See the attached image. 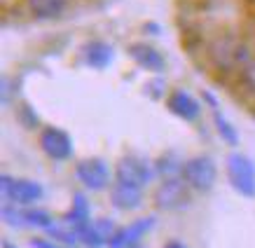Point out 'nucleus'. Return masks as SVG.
<instances>
[{
  "mask_svg": "<svg viewBox=\"0 0 255 248\" xmlns=\"http://www.w3.org/2000/svg\"><path fill=\"white\" fill-rule=\"evenodd\" d=\"M85 59L92 68H106V66L113 61V47L106 45V42H101V40L89 42V45L85 47Z\"/></svg>",
  "mask_w": 255,
  "mask_h": 248,
  "instance_id": "nucleus-12",
  "label": "nucleus"
},
{
  "mask_svg": "<svg viewBox=\"0 0 255 248\" xmlns=\"http://www.w3.org/2000/svg\"><path fill=\"white\" fill-rule=\"evenodd\" d=\"M40 147H42V152H45L49 159H56V162L68 159L70 152H73L70 136L66 131H61V129H56V126L42 129V133H40Z\"/></svg>",
  "mask_w": 255,
  "mask_h": 248,
  "instance_id": "nucleus-7",
  "label": "nucleus"
},
{
  "mask_svg": "<svg viewBox=\"0 0 255 248\" xmlns=\"http://www.w3.org/2000/svg\"><path fill=\"white\" fill-rule=\"evenodd\" d=\"M75 173H78L80 183H82L87 190H94V192H96V190H106V187L110 185V171H108V166H106V162L99 159V157L82 159V162L78 164Z\"/></svg>",
  "mask_w": 255,
  "mask_h": 248,
  "instance_id": "nucleus-6",
  "label": "nucleus"
},
{
  "mask_svg": "<svg viewBox=\"0 0 255 248\" xmlns=\"http://www.w3.org/2000/svg\"><path fill=\"white\" fill-rule=\"evenodd\" d=\"M47 232H49L52 241L61 244V246H75V244L80 241L78 230H75V227H59V225H52V227H47Z\"/></svg>",
  "mask_w": 255,
  "mask_h": 248,
  "instance_id": "nucleus-16",
  "label": "nucleus"
},
{
  "mask_svg": "<svg viewBox=\"0 0 255 248\" xmlns=\"http://www.w3.org/2000/svg\"><path fill=\"white\" fill-rule=\"evenodd\" d=\"M66 5L68 0H28V7L38 19H56L63 14Z\"/></svg>",
  "mask_w": 255,
  "mask_h": 248,
  "instance_id": "nucleus-13",
  "label": "nucleus"
},
{
  "mask_svg": "<svg viewBox=\"0 0 255 248\" xmlns=\"http://www.w3.org/2000/svg\"><path fill=\"white\" fill-rule=\"evenodd\" d=\"M164 248H185L183 244H178V241H171V244H166Z\"/></svg>",
  "mask_w": 255,
  "mask_h": 248,
  "instance_id": "nucleus-22",
  "label": "nucleus"
},
{
  "mask_svg": "<svg viewBox=\"0 0 255 248\" xmlns=\"http://www.w3.org/2000/svg\"><path fill=\"white\" fill-rule=\"evenodd\" d=\"M169 110L173 115H178L180 120H197L199 117L201 106L197 103V99H192L187 92H173L166 101Z\"/></svg>",
  "mask_w": 255,
  "mask_h": 248,
  "instance_id": "nucleus-10",
  "label": "nucleus"
},
{
  "mask_svg": "<svg viewBox=\"0 0 255 248\" xmlns=\"http://www.w3.org/2000/svg\"><path fill=\"white\" fill-rule=\"evenodd\" d=\"M129 54H131V59L138 63L140 68L155 70V73H159V70L164 68V56L157 52L155 47L143 45V42H136V45L129 47Z\"/></svg>",
  "mask_w": 255,
  "mask_h": 248,
  "instance_id": "nucleus-11",
  "label": "nucleus"
},
{
  "mask_svg": "<svg viewBox=\"0 0 255 248\" xmlns=\"http://www.w3.org/2000/svg\"><path fill=\"white\" fill-rule=\"evenodd\" d=\"M213 110H216V126H218V133H220V136H223V138L227 140L230 145H234V143H237V131H234L232 124L227 122L225 117H220V113H218L216 106H213Z\"/></svg>",
  "mask_w": 255,
  "mask_h": 248,
  "instance_id": "nucleus-20",
  "label": "nucleus"
},
{
  "mask_svg": "<svg viewBox=\"0 0 255 248\" xmlns=\"http://www.w3.org/2000/svg\"><path fill=\"white\" fill-rule=\"evenodd\" d=\"M2 194L5 199H9V204H16V206H28V204H35L38 199H42V185L35 183V180H26V178H9V176H2Z\"/></svg>",
  "mask_w": 255,
  "mask_h": 248,
  "instance_id": "nucleus-4",
  "label": "nucleus"
},
{
  "mask_svg": "<svg viewBox=\"0 0 255 248\" xmlns=\"http://www.w3.org/2000/svg\"><path fill=\"white\" fill-rule=\"evenodd\" d=\"M78 230V237H80V241L85 244L87 248H103L106 244H108V239L101 234V230L94 223H87V225H80V227H75Z\"/></svg>",
  "mask_w": 255,
  "mask_h": 248,
  "instance_id": "nucleus-14",
  "label": "nucleus"
},
{
  "mask_svg": "<svg viewBox=\"0 0 255 248\" xmlns=\"http://www.w3.org/2000/svg\"><path fill=\"white\" fill-rule=\"evenodd\" d=\"M133 248H138V246H133Z\"/></svg>",
  "mask_w": 255,
  "mask_h": 248,
  "instance_id": "nucleus-24",
  "label": "nucleus"
},
{
  "mask_svg": "<svg viewBox=\"0 0 255 248\" xmlns=\"http://www.w3.org/2000/svg\"><path fill=\"white\" fill-rule=\"evenodd\" d=\"M180 176L185 178V183L197 192H209L211 187L216 185L218 178V169L211 157H192L183 164L180 169Z\"/></svg>",
  "mask_w": 255,
  "mask_h": 248,
  "instance_id": "nucleus-1",
  "label": "nucleus"
},
{
  "mask_svg": "<svg viewBox=\"0 0 255 248\" xmlns=\"http://www.w3.org/2000/svg\"><path fill=\"white\" fill-rule=\"evenodd\" d=\"M23 218H26V225L28 227H52V218L47 211H40V209H26L23 211Z\"/></svg>",
  "mask_w": 255,
  "mask_h": 248,
  "instance_id": "nucleus-18",
  "label": "nucleus"
},
{
  "mask_svg": "<svg viewBox=\"0 0 255 248\" xmlns=\"http://www.w3.org/2000/svg\"><path fill=\"white\" fill-rule=\"evenodd\" d=\"M213 56H216V61L220 66H227V68H234V66H239V63L246 61V47L239 45V42H232V40H220L213 49Z\"/></svg>",
  "mask_w": 255,
  "mask_h": 248,
  "instance_id": "nucleus-9",
  "label": "nucleus"
},
{
  "mask_svg": "<svg viewBox=\"0 0 255 248\" xmlns=\"http://www.w3.org/2000/svg\"><path fill=\"white\" fill-rule=\"evenodd\" d=\"M155 225V220L152 218H145V220H136V223H131V225L127 227V239H129V248L138 246V241L145 237V232L150 230V227Z\"/></svg>",
  "mask_w": 255,
  "mask_h": 248,
  "instance_id": "nucleus-17",
  "label": "nucleus"
},
{
  "mask_svg": "<svg viewBox=\"0 0 255 248\" xmlns=\"http://www.w3.org/2000/svg\"><path fill=\"white\" fill-rule=\"evenodd\" d=\"M33 248H66L56 241H47V239H33Z\"/></svg>",
  "mask_w": 255,
  "mask_h": 248,
  "instance_id": "nucleus-21",
  "label": "nucleus"
},
{
  "mask_svg": "<svg viewBox=\"0 0 255 248\" xmlns=\"http://www.w3.org/2000/svg\"><path fill=\"white\" fill-rule=\"evenodd\" d=\"M152 176L155 171L150 169V164L138 157H124L115 166V183H124V185L143 187L152 180Z\"/></svg>",
  "mask_w": 255,
  "mask_h": 248,
  "instance_id": "nucleus-5",
  "label": "nucleus"
},
{
  "mask_svg": "<svg viewBox=\"0 0 255 248\" xmlns=\"http://www.w3.org/2000/svg\"><path fill=\"white\" fill-rule=\"evenodd\" d=\"M227 178L232 187L244 197H255V164L251 157L234 152L227 159Z\"/></svg>",
  "mask_w": 255,
  "mask_h": 248,
  "instance_id": "nucleus-3",
  "label": "nucleus"
},
{
  "mask_svg": "<svg viewBox=\"0 0 255 248\" xmlns=\"http://www.w3.org/2000/svg\"><path fill=\"white\" fill-rule=\"evenodd\" d=\"M110 202L117 211H133L143 204V192H140V187L115 183L110 190Z\"/></svg>",
  "mask_w": 255,
  "mask_h": 248,
  "instance_id": "nucleus-8",
  "label": "nucleus"
},
{
  "mask_svg": "<svg viewBox=\"0 0 255 248\" xmlns=\"http://www.w3.org/2000/svg\"><path fill=\"white\" fill-rule=\"evenodd\" d=\"M190 190H192V187L187 185L183 176H180V178H178V176L164 178L155 192L157 209L178 211V209H183V206H187V202H190Z\"/></svg>",
  "mask_w": 255,
  "mask_h": 248,
  "instance_id": "nucleus-2",
  "label": "nucleus"
},
{
  "mask_svg": "<svg viewBox=\"0 0 255 248\" xmlns=\"http://www.w3.org/2000/svg\"><path fill=\"white\" fill-rule=\"evenodd\" d=\"M2 248H16V246H12L9 241H2Z\"/></svg>",
  "mask_w": 255,
  "mask_h": 248,
  "instance_id": "nucleus-23",
  "label": "nucleus"
},
{
  "mask_svg": "<svg viewBox=\"0 0 255 248\" xmlns=\"http://www.w3.org/2000/svg\"><path fill=\"white\" fill-rule=\"evenodd\" d=\"M66 223H70L73 227H80V225H87V223H89V206H87L82 194H75L73 209L66 213Z\"/></svg>",
  "mask_w": 255,
  "mask_h": 248,
  "instance_id": "nucleus-15",
  "label": "nucleus"
},
{
  "mask_svg": "<svg viewBox=\"0 0 255 248\" xmlns=\"http://www.w3.org/2000/svg\"><path fill=\"white\" fill-rule=\"evenodd\" d=\"M2 218L7 225L14 227H26V218H23V211L16 209V204H5L2 206Z\"/></svg>",
  "mask_w": 255,
  "mask_h": 248,
  "instance_id": "nucleus-19",
  "label": "nucleus"
}]
</instances>
